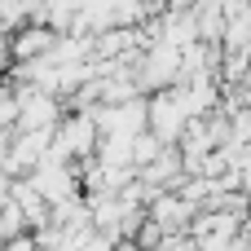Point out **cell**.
<instances>
[{
    "mask_svg": "<svg viewBox=\"0 0 251 251\" xmlns=\"http://www.w3.org/2000/svg\"><path fill=\"white\" fill-rule=\"evenodd\" d=\"M185 106H181V97L176 93H159L154 101H150V132L159 137V141H172L181 128H185Z\"/></svg>",
    "mask_w": 251,
    "mask_h": 251,
    "instance_id": "1",
    "label": "cell"
}]
</instances>
